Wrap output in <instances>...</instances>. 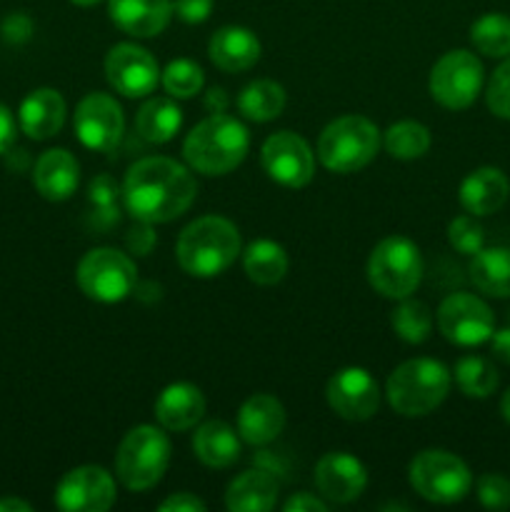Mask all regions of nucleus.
Segmentation results:
<instances>
[{"mask_svg":"<svg viewBox=\"0 0 510 512\" xmlns=\"http://www.w3.org/2000/svg\"><path fill=\"white\" fill-rule=\"evenodd\" d=\"M198 185L188 168L170 158H143L130 165L123 200L138 223H170L193 205Z\"/></svg>","mask_w":510,"mask_h":512,"instance_id":"1","label":"nucleus"},{"mask_svg":"<svg viewBox=\"0 0 510 512\" xmlns=\"http://www.w3.org/2000/svg\"><path fill=\"white\" fill-rule=\"evenodd\" d=\"M175 255L180 268L193 278H215L225 273L240 255V233L230 220L205 215L180 233Z\"/></svg>","mask_w":510,"mask_h":512,"instance_id":"2","label":"nucleus"},{"mask_svg":"<svg viewBox=\"0 0 510 512\" xmlns=\"http://www.w3.org/2000/svg\"><path fill=\"white\" fill-rule=\"evenodd\" d=\"M250 148V135L233 115L213 113L200 120L183 143V155L203 175H225L238 168Z\"/></svg>","mask_w":510,"mask_h":512,"instance_id":"3","label":"nucleus"},{"mask_svg":"<svg viewBox=\"0 0 510 512\" xmlns=\"http://www.w3.org/2000/svg\"><path fill=\"white\" fill-rule=\"evenodd\" d=\"M450 373L443 363L430 358H415L393 370L388 378V403L405 418L428 415L448 398Z\"/></svg>","mask_w":510,"mask_h":512,"instance_id":"4","label":"nucleus"},{"mask_svg":"<svg viewBox=\"0 0 510 512\" xmlns=\"http://www.w3.org/2000/svg\"><path fill=\"white\" fill-rule=\"evenodd\" d=\"M380 133L363 115H343L325 125L318 138V158L330 173L348 175L363 170L375 158Z\"/></svg>","mask_w":510,"mask_h":512,"instance_id":"5","label":"nucleus"},{"mask_svg":"<svg viewBox=\"0 0 510 512\" xmlns=\"http://www.w3.org/2000/svg\"><path fill=\"white\" fill-rule=\"evenodd\" d=\"M170 463V440L155 425H138L120 443L115 473L133 493H143L160 483Z\"/></svg>","mask_w":510,"mask_h":512,"instance_id":"6","label":"nucleus"},{"mask_svg":"<svg viewBox=\"0 0 510 512\" xmlns=\"http://www.w3.org/2000/svg\"><path fill=\"white\" fill-rule=\"evenodd\" d=\"M368 280L385 298H410L423 280V258L418 245L403 235L380 240L370 253Z\"/></svg>","mask_w":510,"mask_h":512,"instance_id":"7","label":"nucleus"},{"mask_svg":"<svg viewBox=\"0 0 510 512\" xmlns=\"http://www.w3.org/2000/svg\"><path fill=\"white\" fill-rule=\"evenodd\" d=\"M410 485L430 503L453 505L470 493V468L448 450H423L410 463Z\"/></svg>","mask_w":510,"mask_h":512,"instance_id":"8","label":"nucleus"},{"mask_svg":"<svg viewBox=\"0 0 510 512\" xmlns=\"http://www.w3.org/2000/svg\"><path fill=\"white\" fill-rule=\"evenodd\" d=\"M80 290L90 300L98 303H120L133 293L138 283V270L135 263L125 253L115 248H95L83 255L78 265Z\"/></svg>","mask_w":510,"mask_h":512,"instance_id":"9","label":"nucleus"},{"mask_svg":"<svg viewBox=\"0 0 510 512\" xmlns=\"http://www.w3.org/2000/svg\"><path fill=\"white\" fill-rule=\"evenodd\" d=\"M428 88L443 108H470L483 88V63L468 50H450L430 70Z\"/></svg>","mask_w":510,"mask_h":512,"instance_id":"10","label":"nucleus"},{"mask_svg":"<svg viewBox=\"0 0 510 512\" xmlns=\"http://www.w3.org/2000/svg\"><path fill=\"white\" fill-rule=\"evenodd\" d=\"M438 328L450 343L473 348L490 340L495 328L493 310L470 293H453L440 303Z\"/></svg>","mask_w":510,"mask_h":512,"instance_id":"11","label":"nucleus"},{"mask_svg":"<svg viewBox=\"0 0 510 512\" xmlns=\"http://www.w3.org/2000/svg\"><path fill=\"white\" fill-rule=\"evenodd\" d=\"M260 160L268 178L285 188H305L313 180V150L290 130L270 135L260 150Z\"/></svg>","mask_w":510,"mask_h":512,"instance_id":"12","label":"nucleus"},{"mask_svg":"<svg viewBox=\"0 0 510 512\" xmlns=\"http://www.w3.org/2000/svg\"><path fill=\"white\" fill-rule=\"evenodd\" d=\"M123 128V110L110 95L90 93L75 108V135L85 148L110 153L118 148Z\"/></svg>","mask_w":510,"mask_h":512,"instance_id":"13","label":"nucleus"},{"mask_svg":"<svg viewBox=\"0 0 510 512\" xmlns=\"http://www.w3.org/2000/svg\"><path fill=\"white\" fill-rule=\"evenodd\" d=\"M105 78L125 98H143L160 80L158 60L140 45L118 43L105 58Z\"/></svg>","mask_w":510,"mask_h":512,"instance_id":"14","label":"nucleus"},{"mask_svg":"<svg viewBox=\"0 0 510 512\" xmlns=\"http://www.w3.org/2000/svg\"><path fill=\"white\" fill-rule=\"evenodd\" d=\"M113 503L115 483L98 465L70 470L55 488V505L65 512H105Z\"/></svg>","mask_w":510,"mask_h":512,"instance_id":"15","label":"nucleus"},{"mask_svg":"<svg viewBox=\"0 0 510 512\" xmlns=\"http://www.w3.org/2000/svg\"><path fill=\"white\" fill-rule=\"evenodd\" d=\"M328 405L345 420H368L378 413L380 388L378 380L363 368H343L328 380Z\"/></svg>","mask_w":510,"mask_h":512,"instance_id":"16","label":"nucleus"},{"mask_svg":"<svg viewBox=\"0 0 510 512\" xmlns=\"http://www.w3.org/2000/svg\"><path fill=\"white\" fill-rule=\"evenodd\" d=\"M315 485L333 503H353L368 485V470L348 453H328L315 465Z\"/></svg>","mask_w":510,"mask_h":512,"instance_id":"17","label":"nucleus"},{"mask_svg":"<svg viewBox=\"0 0 510 512\" xmlns=\"http://www.w3.org/2000/svg\"><path fill=\"white\" fill-rule=\"evenodd\" d=\"M108 13L123 33L153 38L168 28L173 0H108Z\"/></svg>","mask_w":510,"mask_h":512,"instance_id":"18","label":"nucleus"},{"mask_svg":"<svg viewBox=\"0 0 510 512\" xmlns=\"http://www.w3.org/2000/svg\"><path fill=\"white\" fill-rule=\"evenodd\" d=\"M33 183L45 200H53V203L68 200L80 183L78 160L63 148L45 150L35 163Z\"/></svg>","mask_w":510,"mask_h":512,"instance_id":"19","label":"nucleus"},{"mask_svg":"<svg viewBox=\"0 0 510 512\" xmlns=\"http://www.w3.org/2000/svg\"><path fill=\"white\" fill-rule=\"evenodd\" d=\"M510 180L500 168H478L460 183V205L465 213L475 215H493L508 203Z\"/></svg>","mask_w":510,"mask_h":512,"instance_id":"20","label":"nucleus"},{"mask_svg":"<svg viewBox=\"0 0 510 512\" xmlns=\"http://www.w3.org/2000/svg\"><path fill=\"white\" fill-rule=\"evenodd\" d=\"M285 410L278 398L258 393L238 410V435L248 445H268L283 433Z\"/></svg>","mask_w":510,"mask_h":512,"instance_id":"21","label":"nucleus"},{"mask_svg":"<svg viewBox=\"0 0 510 512\" xmlns=\"http://www.w3.org/2000/svg\"><path fill=\"white\" fill-rule=\"evenodd\" d=\"M208 55L225 73H243L260 60V40L253 30L240 25H225L215 30L208 43Z\"/></svg>","mask_w":510,"mask_h":512,"instance_id":"22","label":"nucleus"},{"mask_svg":"<svg viewBox=\"0 0 510 512\" xmlns=\"http://www.w3.org/2000/svg\"><path fill=\"white\" fill-rule=\"evenodd\" d=\"M20 130L33 140H48L65 123V100L58 90L38 88L20 103Z\"/></svg>","mask_w":510,"mask_h":512,"instance_id":"23","label":"nucleus"},{"mask_svg":"<svg viewBox=\"0 0 510 512\" xmlns=\"http://www.w3.org/2000/svg\"><path fill=\"white\" fill-rule=\"evenodd\" d=\"M205 413V398L195 385L173 383L155 400V418L165 430L183 433L195 428Z\"/></svg>","mask_w":510,"mask_h":512,"instance_id":"24","label":"nucleus"},{"mask_svg":"<svg viewBox=\"0 0 510 512\" xmlns=\"http://www.w3.org/2000/svg\"><path fill=\"white\" fill-rule=\"evenodd\" d=\"M193 453L208 468H230L240 458L238 433L223 420H210L195 430Z\"/></svg>","mask_w":510,"mask_h":512,"instance_id":"25","label":"nucleus"},{"mask_svg":"<svg viewBox=\"0 0 510 512\" xmlns=\"http://www.w3.org/2000/svg\"><path fill=\"white\" fill-rule=\"evenodd\" d=\"M278 498V483L265 470H248L228 485L225 505L233 512H268Z\"/></svg>","mask_w":510,"mask_h":512,"instance_id":"26","label":"nucleus"},{"mask_svg":"<svg viewBox=\"0 0 510 512\" xmlns=\"http://www.w3.org/2000/svg\"><path fill=\"white\" fill-rule=\"evenodd\" d=\"M468 270L480 293L490 298H510V248H480Z\"/></svg>","mask_w":510,"mask_h":512,"instance_id":"27","label":"nucleus"},{"mask_svg":"<svg viewBox=\"0 0 510 512\" xmlns=\"http://www.w3.org/2000/svg\"><path fill=\"white\" fill-rule=\"evenodd\" d=\"M183 125V110L170 98H150L135 115V130L148 143H168Z\"/></svg>","mask_w":510,"mask_h":512,"instance_id":"28","label":"nucleus"},{"mask_svg":"<svg viewBox=\"0 0 510 512\" xmlns=\"http://www.w3.org/2000/svg\"><path fill=\"white\" fill-rule=\"evenodd\" d=\"M243 268L255 285H275L288 273V255L273 240H255L245 248Z\"/></svg>","mask_w":510,"mask_h":512,"instance_id":"29","label":"nucleus"},{"mask_svg":"<svg viewBox=\"0 0 510 512\" xmlns=\"http://www.w3.org/2000/svg\"><path fill=\"white\" fill-rule=\"evenodd\" d=\"M285 108V90L275 80H255L245 85L238 95V110L248 120L268 123L275 120Z\"/></svg>","mask_w":510,"mask_h":512,"instance_id":"30","label":"nucleus"},{"mask_svg":"<svg viewBox=\"0 0 510 512\" xmlns=\"http://www.w3.org/2000/svg\"><path fill=\"white\" fill-rule=\"evenodd\" d=\"M470 40L488 58H508L510 55V18L503 13H488L478 18L470 28Z\"/></svg>","mask_w":510,"mask_h":512,"instance_id":"31","label":"nucleus"},{"mask_svg":"<svg viewBox=\"0 0 510 512\" xmlns=\"http://www.w3.org/2000/svg\"><path fill=\"white\" fill-rule=\"evenodd\" d=\"M455 380L468 398H488L498 388V370L490 360L465 355L455 363Z\"/></svg>","mask_w":510,"mask_h":512,"instance_id":"32","label":"nucleus"},{"mask_svg":"<svg viewBox=\"0 0 510 512\" xmlns=\"http://www.w3.org/2000/svg\"><path fill=\"white\" fill-rule=\"evenodd\" d=\"M430 148V130L415 120L390 125L385 133V150L398 160L423 158Z\"/></svg>","mask_w":510,"mask_h":512,"instance_id":"33","label":"nucleus"},{"mask_svg":"<svg viewBox=\"0 0 510 512\" xmlns=\"http://www.w3.org/2000/svg\"><path fill=\"white\" fill-rule=\"evenodd\" d=\"M393 330L398 338H403L405 343H425L433 330V313L425 303L420 300H410L403 298V303L393 310Z\"/></svg>","mask_w":510,"mask_h":512,"instance_id":"34","label":"nucleus"},{"mask_svg":"<svg viewBox=\"0 0 510 512\" xmlns=\"http://www.w3.org/2000/svg\"><path fill=\"white\" fill-rule=\"evenodd\" d=\"M203 83V68L198 63H193V60H173L163 70V88L173 98H193V95H198L203 90Z\"/></svg>","mask_w":510,"mask_h":512,"instance_id":"35","label":"nucleus"},{"mask_svg":"<svg viewBox=\"0 0 510 512\" xmlns=\"http://www.w3.org/2000/svg\"><path fill=\"white\" fill-rule=\"evenodd\" d=\"M448 240L455 253L475 255L485 245L483 225L475 223V218L470 215H460L448 225Z\"/></svg>","mask_w":510,"mask_h":512,"instance_id":"36","label":"nucleus"},{"mask_svg":"<svg viewBox=\"0 0 510 512\" xmlns=\"http://www.w3.org/2000/svg\"><path fill=\"white\" fill-rule=\"evenodd\" d=\"M485 100H488L490 113L503 120H510V55L503 65H498V70L490 78Z\"/></svg>","mask_w":510,"mask_h":512,"instance_id":"37","label":"nucleus"},{"mask_svg":"<svg viewBox=\"0 0 510 512\" xmlns=\"http://www.w3.org/2000/svg\"><path fill=\"white\" fill-rule=\"evenodd\" d=\"M478 500L490 510L510 508V483L503 475H483L478 480Z\"/></svg>","mask_w":510,"mask_h":512,"instance_id":"38","label":"nucleus"},{"mask_svg":"<svg viewBox=\"0 0 510 512\" xmlns=\"http://www.w3.org/2000/svg\"><path fill=\"white\" fill-rule=\"evenodd\" d=\"M210 10H213V0H173V13L190 25L208 20Z\"/></svg>","mask_w":510,"mask_h":512,"instance_id":"39","label":"nucleus"},{"mask_svg":"<svg viewBox=\"0 0 510 512\" xmlns=\"http://www.w3.org/2000/svg\"><path fill=\"white\" fill-rule=\"evenodd\" d=\"M88 198L95 208H108V205H115V200H118V185H115V180L110 178V175H100V178H95L93 183H90Z\"/></svg>","mask_w":510,"mask_h":512,"instance_id":"40","label":"nucleus"},{"mask_svg":"<svg viewBox=\"0 0 510 512\" xmlns=\"http://www.w3.org/2000/svg\"><path fill=\"white\" fill-rule=\"evenodd\" d=\"M3 33H5V38L10 40V43H23V40H28L30 33H33V23H30L28 15L15 13V15H10L8 20H5Z\"/></svg>","mask_w":510,"mask_h":512,"instance_id":"41","label":"nucleus"},{"mask_svg":"<svg viewBox=\"0 0 510 512\" xmlns=\"http://www.w3.org/2000/svg\"><path fill=\"white\" fill-rule=\"evenodd\" d=\"M160 510L163 512H203L205 503L190 493H178V495H170L168 500H163V503H160Z\"/></svg>","mask_w":510,"mask_h":512,"instance_id":"42","label":"nucleus"},{"mask_svg":"<svg viewBox=\"0 0 510 512\" xmlns=\"http://www.w3.org/2000/svg\"><path fill=\"white\" fill-rule=\"evenodd\" d=\"M155 245V235L150 230V223H140V228H133L128 235V248L133 253L145 255Z\"/></svg>","mask_w":510,"mask_h":512,"instance_id":"43","label":"nucleus"},{"mask_svg":"<svg viewBox=\"0 0 510 512\" xmlns=\"http://www.w3.org/2000/svg\"><path fill=\"white\" fill-rule=\"evenodd\" d=\"M283 508H285V512H325L328 510V505H325L323 500L315 498V495L298 493V495H293V498H290Z\"/></svg>","mask_w":510,"mask_h":512,"instance_id":"44","label":"nucleus"},{"mask_svg":"<svg viewBox=\"0 0 510 512\" xmlns=\"http://www.w3.org/2000/svg\"><path fill=\"white\" fill-rule=\"evenodd\" d=\"M15 143V120L5 105H0V155L8 153L10 145Z\"/></svg>","mask_w":510,"mask_h":512,"instance_id":"45","label":"nucleus"},{"mask_svg":"<svg viewBox=\"0 0 510 512\" xmlns=\"http://www.w3.org/2000/svg\"><path fill=\"white\" fill-rule=\"evenodd\" d=\"M490 348H493V355L500 360V363L510 365V328H503L493 335H490Z\"/></svg>","mask_w":510,"mask_h":512,"instance_id":"46","label":"nucleus"},{"mask_svg":"<svg viewBox=\"0 0 510 512\" xmlns=\"http://www.w3.org/2000/svg\"><path fill=\"white\" fill-rule=\"evenodd\" d=\"M30 512L33 508H30L25 500H18V498H3L0 500V512Z\"/></svg>","mask_w":510,"mask_h":512,"instance_id":"47","label":"nucleus"},{"mask_svg":"<svg viewBox=\"0 0 510 512\" xmlns=\"http://www.w3.org/2000/svg\"><path fill=\"white\" fill-rule=\"evenodd\" d=\"M500 413H503V418L510 423V390L503 395V400H500Z\"/></svg>","mask_w":510,"mask_h":512,"instance_id":"48","label":"nucleus"},{"mask_svg":"<svg viewBox=\"0 0 510 512\" xmlns=\"http://www.w3.org/2000/svg\"><path fill=\"white\" fill-rule=\"evenodd\" d=\"M75 5H83V8H88V5H95V3H100V0H73Z\"/></svg>","mask_w":510,"mask_h":512,"instance_id":"49","label":"nucleus"}]
</instances>
